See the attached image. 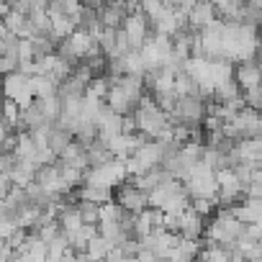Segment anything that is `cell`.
Masks as SVG:
<instances>
[{
    "label": "cell",
    "instance_id": "cell-1",
    "mask_svg": "<svg viewBox=\"0 0 262 262\" xmlns=\"http://www.w3.org/2000/svg\"><path fill=\"white\" fill-rule=\"evenodd\" d=\"M131 113H134V123H137V131L142 137H147V139H170L172 116L167 111H162L155 103V98L142 95V100L137 103V108Z\"/></svg>",
    "mask_w": 262,
    "mask_h": 262
},
{
    "label": "cell",
    "instance_id": "cell-2",
    "mask_svg": "<svg viewBox=\"0 0 262 262\" xmlns=\"http://www.w3.org/2000/svg\"><path fill=\"white\" fill-rule=\"evenodd\" d=\"M183 185L190 201H213L219 203V185H216V170L211 165H206L203 160L195 162L185 175H183Z\"/></svg>",
    "mask_w": 262,
    "mask_h": 262
},
{
    "label": "cell",
    "instance_id": "cell-3",
    "mask_svg": "<svg viewBox=\"0 0 262 262\" xmlns=\"http://www.w3.org/2000/svg\"><path fill=\"white\" fill-rule=\"evenodd\" d=\"M149 206H152V208H160L162 213L180 216V213L190 206V198H188V193H185L183 180H178V178L162 180V183L149 193Z\"/></svg>",
    "mask_w": 262,
    "mask_h": 262
},
{
    "label": "cell",
    "instance_id": "cell-4",
    "mask_svg": "<svg viewBox=\"0 0 262 262\" xmlns=\"http://www.w3.org/2000/svg\"><path fill=\"white\" fill-rule=\"evenodd\" d=\"M203 234H206L208 244H221V247L231 249V247L247 234V224H242L229 208H221V211L211 219V224L206 226Z\"/></svg>",
    "mask_w": 262,
    "mask_h": 262
},
{
    "label": "cell",
    "instance_id": "cell-5",
    "mask_svg": "<svg viewBox=\"0 0 262 262\" xmlns=\"http://www.w3.org/2000/svg\"><path fill=\"white\" fill-rule=\"evenodd\" d=\"M165 160V142L162 139H144L134 155H131L123 165H126V175L131 178H139L144 172H149L152 167H160Z\"/></svg>",
    "mask_w": 262,
    "mask_h": 262
},
{
    "label": "cell",
    "instance_id": "cell-6",
    "mask_svg": "<svg viewBox=\"0 0 262 262\" xmlns=\"http://www.w3.org/2000/svg\"><path fill=\"white\" fill-rule=\"evenodd\" d=\"M126 165L121 160H111L105 165H98V167H88L85 170V178L82 183L85 185H93V188H105V190H116L118 185L126 183Z\"/></svg>",
    "mask_w": 262,
    "mask_h": 262
},
{
    "label": "cell",
    "instance_id": "cell-7",
    "mask_svg": "<svg viewBox=\"0 0 262 262\" xmlns=\"http://www.w3.org/2000/svg\"><path fill=\"white\" fill-rule=\"evenodd\" d=\"M0 93H3V98H6V100H13V103H18L21 108H29V105L34 103L31 77H29V75H24L21 70L3 75V80H0Z\"/></svg>",
    "mask_w": 262,
    "mask_h": 262
},
{
    "label": "cell",
    "instance_id": "cell-8",
    "mask_svg": "<svg viewBox=\"0 0 262 262\" xmlns=\"http://www.w3.org/2000/svg\"><path fill=\"white\" fill-rule=\"evenodd\" d=\"M206 100H203V95H178V100H175V108H172V118H175V123H185V126H190V128H195L203 118H206Z\"/></svg>",
    "mask_w": 262,
    "mask_h": 262
},
{
    "label": "cell",
    "instance_id": "cell-9",
    "mask_svg": "<svg viewBox=\"0 0 262 262\" xmlns=\"http://www.w3.org/2000/svg\"><path fill=\"white\" fill-rule=\"evenodd\" d=\"M216 185H219V203L224 208L239 203V198L244 195V183L236 178V172L231 167L216 170Z\"/></svg>",
    "mask_w": 262,
    "mask_h": 262
},
{
    "label": "cell",
    "instance_id": "cell-10",
    "mask_svg": "<svg viewBox=\"0 0 262 262\" xmlns=\"http://www.w3.org/2000/svg\"><path fill=\"white\" fill-rule=\"evenodd\" d=\"M116 203L126 213H139V211L149 208V193H144L134 183H123V185L116 188Z\"/></svg>",
    "mask_w": 262,
    "mask_h": 262
},
{
    "label": "cell",
    "instance_id": "cell-11",
    "mask_svg": "<svg viewBox=\"0 0 262 262\" xmlns=\"http://www.w3.org/2000/svg\"><path fill=\"white\" fill-rule=\"evenodd\" d=\"M121 29H123V34H126L131 49H142V47L149 41V36H152V34H149V21H147V16H144L142 11L128 13Z\"/></svg>",
    "mask_w": 262,
    "mask_h": 262
},
{
    "label": "cell",
    "instance_id": "cell-12",
    "mask_svg": "<svg viewBox=\"0 0 262 262\" xmlns=\"http://www.w3.org/2000/svg\"><path fill=\"white\" fill-rule=\"evenodd\" d=\"M47 195H64L70 193L64 180H62V170H59V162H52V165H41L36 170V180H34Z\"/></svg>",
    "mask_w": 262,
    "mask_h": 262
},
{
    "label": "cell",
    "instance_id": "cell-13",
    "mask_svg": "<svg viewBox=\"0 0 262 262\" xmlns=\"http://www.w3.org/2000/svg\"><path fill=\"white\" fill-rule=\"evenodd\" d=\"M234 82L239 85V90H252V88H259L262 85V64L257 59H247V62H239L234 67Z\"/></svg>",
    "mask_w": 262,
    "mask_h": 262
},
{
    "label": "cell",
    "instance_id": "cell-14",
    "mask_svg": "<svg viewBox=\"0 0 262 262\" xmlns=\"http://www.w3.org/2000/svg\"><path fill=\"white\" fill-rule=\"evenodd\" d=\"M126 16H128L126 0H111V3L98 8V21H100L103 29H121Z\"/></svg>",
    "mask_w": 262,
    "mask_h": 262
},
{
    "label": "cell",
    "instance_id": "cell-15",
    "mask_svg": "<svg viewBox=\"0 0 262 262\" xmlns=\"http://www.w3.org/2000/svg\"><path fill=\"white\" fill-rule=\"evenodd\" d=\"M213 21H219V16H216V8H213L211 0H195V6H193L190 13H188V29L203 31V29H208Z\"/></svg>",
    "mask_w": 262,
    "mask_h": 262
},
{
    "label": "cell",
    "instance_id": "cell-16",
    "mask_svg": "<svg viewBox=\"0 0 262 262\" xmlns=\"http://www.w3.org/2000/svg\"><path fill=\"white\" fill-rule=\"evenodd\" d=\"M203 231H206V221H203V216L195 213V211L188 206V208L178 216V234H180L183 239H198Z\"/></svg>",
    "mask_w": 262,
    "mask_h": 262
},
{
    "label": "cell",
    "instance_id": "cell-17",
    "mask_svg": "<svg viewBox=\"0 0 262 262\" xmlns=\"http://www.w3.org/2000/svg\"><path fill=\"white\" fill-rule=\"evenodd\" d=\"M36 170H39L36 162H31V160H18V157H16V162H13L8 178L13 180L16 188H26V185H31V183L36 180Z\"/></svg>",
    "mask_w": 262,
    "mask_h": 262
},
{
    "label": "cell",
    "instance_id": "cell-18",
    "mask_svg": "<svg viewBox=\"0 0 262 262\" xmlns=\"http://www.w3.org/2000/svg\"><path fill=\"white\" fill-rule=\"evenodd\" d=\"M39 144L34 142V137L29 131H16V144H13V157L18 160H31L36 162V155H39Z\"/></svg>",
    "mask_w": 262,
    "mask_h": 262
},
{
    "label": "cell",
    "instance_id": "cell-19",
    "mask_svg": "<svg viewBox=\"0 0 262 262\" xmlns=\"http://www.w3.org/2000/svg\"><path fill=\"white\" fill-rule=\"evenodd\" d=\"M57 160L64 162V165H70V167H75V170H82V172L90 167V162H88V147H82L80 142H72Z\"/></svg>",
    "mask_w": 262,
    "mask_h": 262
},
{
    "label": "cell",
    "instance_id": "cell-20",
    "mask_svg": "<svg viewBox=\"0 0 262 262\" xmlns=\"http://www.w3.org/2000/svg\"><path fill=\"white\" fill-rule=\"evenodd\" d=\"M72 142H75L72 131H70V128H64V126H59V123H54V126H52V131H49V142H47V147H49V152H52L54 157H59V155H62Z\"/></svg>",
    "mask_w": 262,
    "mask_h": 262
},
{
    "label": "cell",
    "instance_id": "cell-21",
    "mask_svg": "<svg viewBox=\"0 0 262 262\" xmlns=\"http://www.w3.org/2000/svg\"><path fill=\"white\" fill-rule=\"evenodd\" d=\"M57 224H59V231H62L64 236H72L85 221H82L77 206H64V208L59 211V216H57Z\"/></svg>",
    "mask_w": 262,
    "mask_h": 262
},
{
    "label": "cell",
    "instance_id": "cell-22",
    "mask_svg": "<svg viewBox=\"0 0 262 262\" xmlns=\"http://www.w3.org/2000/svg\"><path fill=\"white\" fill-rule=\"evenodd\" d=\"M111 249H113V244H111L103 234H95V236L85 244V254H88L90 262H105V257L111 254Z\"/></svg>",
    "mask_w": 262,
    "mask_h": 262
},
{
    "label": "cell",
    "instance_id": "cell-23",
    "mask_svg": "<svg viewBox=\"0 0 262 262\" xmlns=\"http://www.w3.org/2000/svg\"><path fill=\"white\" fill-rule=\"evenodd\" d=\"M57 82L47 75H31V93L34 98H49V95H57Z\"/></svg>",
    "mask_w": 262,
    "mask_h": 262
},
{
    "label": "cell",
    "instance_id": "cell-24",
    "mask_svg": "<svg viewBox=\"0 0 262 262\" xmlns=\"http://www.w3.org/2000/svg\"><path fill=\"white\" fill-rule=\"evenodd\" d=\"M18 121H21V105L18 103H13V100L0 103V123L13 131V128H18Z\"/></svg>",
    "mask_w": 262,
    "mask_h": 262
},
{
    "label": "cell",
    "instance_id": "cell-25",
    "mask_svg": "<svg viewBox=\"0 0 262 262\" xmlns=\"http://www.w3.org/2000/svg\"><path fill=\"white\" fill-rule=\"evenodd\" d=\"M113 160V155L108 152V147L103 144V142H93L90 147H88V162H90V167H98V165H105V162H111Z\"/></svg>",
    "mask_w": 262,
    "mask_h": 262
},
{
    "label": "cell",
    "instance_id": "cell-26",
    "mask_svg": "<svg viewBox=\"0 0 262 262\" xmlns=\"http://www.w3.org/2000/svg\"><path fill=\"white\" fill-rule=\"evenodd\" d=\"M80 201H90V203L103 206V203H111L113 198H111V190H105V188H93V185H85V188L80 190Z\"/></svg>",
    "mask_w": 262,
    "mask_h": 262
},
{
    "label": "cell",
    "instance_id": "cell-27",
    "mask_svg": "<svg viewBox=\"0 0 262 262\" xmlns=\"http://www.w3.org/2000/svg\"><path fill=\"white\" fill-rule=\"evenodd\" d=\"M75 206H77V211H80V216H82V221H85V224H98V216H100V206H98V203L77 201Z\"/></svg>",
    "mask_w": 262,
    "mask_h": 262
},
{
    "label": "cell",
    "instance_id": "cell-28",
    "mask_svg": "<svg viewBox=\"0 0 262 262\" xmlns=\"http://www.w3.org/2000/svg\"><path fill=\"white\" fill-rule=\"evenodd\" d=\"M244 105L247 108H254L257 113H262V85L259 88H252V90H244Z\"/></svg>",
    "mask_w": 262,
    "mask_h": 262
},
{
    "label": "cell",
    "instance_id": "cell-29",
    "mask_svg": "<svg viewBox=\"0 0 262 262\" xmlns=\"http://www.w3.org/2000/svg\"><path fill=\"white\" fill-rule=\"evenodd\" d=\"M21 67V59L16 54H0V75H8V72H16Z\"/></svg>",
    "mask_w": 262,
    "mask_h": 262
},
{
    "label": "cell",
    "instance_id": "cell-30",
    "mask_svg": "<svg viewBox=\"0 0 262 262\" xmlns=\"http://www.w3.org/2000/svg\"><path fill=\"white\" fill-rule=\"evenodd\" d=\"M11 190H13V180L6 172H0V201H6Z\"/></svg>",
    "mask_w": 262,
    "mask_h": 262
},
{
    "label": "cell",
    "instance_id": "cell-31",
    "mask_svg": "<svg viewBox=\"0 0 262 262\" xmlns=\"http://www.w3.org/2000/svg\"><path fill=\"white\" fill-rule=\"evenodd\" d=\"M13 257H16V252L6 242H0V262H13Z\"/></svg>",
    "mask_w": 262,
    "mask_h": 262
},
{
    "label": "cell",
    "instance_id": "cell-32",
    "mask_svg": "<svg viewBox=\"0 0 262 262\" xmlns=\"http://www.w3.org/2000/svg\"><path fill=\"white\" fill-rule=\"evenodd\" d=\"M13 262H34L26 252H16V257H13Z\"/></svg>",
    "mask_w": 262,
    "mask_h": 262
},
{
    "label": "cell",
    "instance_id": "cell-33",
    "mask_svg": "<svg viewBox=\"0 0 262 262\" xmlns=\"http://www.w3.org/2000/svg\"><path fill=\"white\" fill-rule=\"evenodd\" d=\"M259 64H262V36H259V47H257V57H254Z\"/></svg>",
    "mask_w": 262,
    "mask_h": 262
},
{
    "label": "cell",
    "instance_id": "cell-34",
    "mask_svg": "<svg viewBox=\"0 0 262 262\" xmlns=\"http://www.w3.org/2000/svg\"><path fill=\"white\" fill-rule=\"evenodd\" d=\"M252 262H262V257H257V259H252Z\"/></svg>",
    "mask_w": 262,
    "mask_h": 262
},
{
    "label": "cell",
    "instance_id": "cell-35",
    "mask_svg": "<svg viewBox=\"0 0 262 262\" xmlns=\"http://www.w3.org/2000/svg\"><path fill=\"white\" fill-rule=\"evenodd\" d=\"M49 3H57V0H49Z\"/></svg>",
    "mask_w": 262,
    "mask_h": 262
}]
</instances>
